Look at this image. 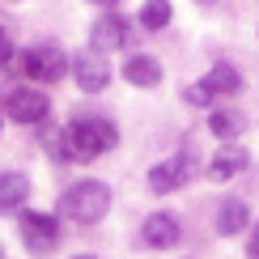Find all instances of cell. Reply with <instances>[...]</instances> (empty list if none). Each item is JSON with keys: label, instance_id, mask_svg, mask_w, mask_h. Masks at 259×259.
Wrapping results in <instances>:
<instances>
[{"label": "cell", "instance_id": "6da1fadb", "mask_svg": "<svg viewBox=\"0 0 259 259\" xmlns=\"http://www.w3.org/2000/svg\"><path fill=\"white\" fill-rule=\"evenodd\" d=\"M60 136H64V157L68 161H94V157H102L106 149H115L119 127L111 119H102V115H77Z\"/></svg>", "mask_w": 259, "mask_h": 259}, {"label": "cell", "instance_id": "7a4b0ae2", "mask_svg": "<svg viewBox=\"0 0 259 259\" xmlns=\"http://www.w3.org/2000/svg\"><path fill=\"white\" fill-rule=\"evenodd\" d=\"M106 208H111V187L98 183V179H81V183H72V187L60 196V212L68 221H81V225L102 221Z\"/></svg>", "mask_w": 259, "mask_h": 259}, {"label": "cell", "instance_id": "3957f363", "mask_svg": "<svg viewBox=\"0 0 259 259\" xmlns=\"http://www.w3.org/2000/svg\"><path fill=\"white\" fill-rule=\"evenodd\" d=\"M17 225H21V242H26V251H34V255L56 251L60 221L51 217V212H17Z\"/></svg>", "mask_w": 259, "mask_h": 259}, {"label": "cell", "instance_id": "277c9868", "mask_svg": "<svg viewBox=\"0 0 259 259\" xmlns=\"http://www.w3.org/2000/svg\"><path fill=\"white\" fill-rule=\"evenodd\" d=\"M21 72H26L30 81H60L64 72H68V60H64V51L56 42H47V47H30L26 56H21Z\"/></svg>", "mask_w": 259, "mask_h": 259}, {"label": "cell", "instance_id": "5b68a950", "mask_svg": "<svg viewBox=\"0 0 259 259\" xmlns=\"http://www.w3.org/2000/svg\"><path fill=\"white\" fill-rule=\"evenodd\" d=\"M191 175V157L187 153H175L166 161H157L153 170H149V191H157V196H170V191H179L183 183Z\"/></svg>", "mask_w": 259, "mask_h": 259}, {"label": "cell", "instance_id": "8992f818", "mask_svg": "<svg viewBox=\"0 0 259 259\" xmlns=\"http://www.w3.org/2000/svg\"><path fill=\"white\" fill-rule=\"evenodd\" d=\"M127 38H132V26H127V17H119V13H102L98 21H94V30H90L94 51H102V56L127 47Z\"/></svg>", "mask_w": 259, "mask_h": 259}, {"label": "cell", "instance_id": "52a82bcc", "mask_svg": "<svg viewBox=\"0 0 259 259\" xmlns=\"http://www.w3.org/2000/svg\"><path fill=\"white\" fill-rule=\"evenodd\" d=\"M72 77H77V85L85 94H102L111 85V68H106L102 51H81L77 64H72Z\"/></svg>", "mask_w": 259, "mask_h": 259}, {"label": "cell", "instance_id": "ba28073f", "mask_svg": "<svg viewBox=\"0 0 259 259\" xmlns=\"http://www.w3.org/2000/svg\"><path fill=\"white\" fill-rule=\"evenodd\" d=\"M47 111H51V102H47V94H38V90H13L9 94V115H13V123H42Z\"/></svg>", "mask_w": 259, "mask_h": 259}, {"label": "cell", "instance_id": "9c48e42d", "mask_svg": "<svg viewBox=\"0 0 259 259\" xmlns=\"http://www.w3.org/2000/svg\"><path fill=\"white\" fill-rule=\"evenodd\" d=\"M246 149L242 145H234V140H225V145L217 149V153H212V161H208V179L212 183H230L234 175H242L246 170Z\"/></svg>", "mask_w": 259, "mask_h": 259}, {"label": "cell", "instance_id": "30bf717a", "mask_svg": "<svg viewBox=\"0 0 259 259\" xmlns=\"http://www.w3.org/2000/svg\"><path fill=\"white\" fill-rule=\"evenodd\" d=\"M140 238L149 246H157V251H170V246L183 238V225H179V217H170V212H153V217L145 221V230H140Z\"/></svg>", "mask_w": 259, "mask_h": 259}, {"label": "cell", "instance_id": "8fae6325", "mask_svg": "<svg viewBox=\"0 0 259 259\" xmlns=\"http://www.w3.org/2000/svg\"><path fill=\"white\" fill-rule=\"evenodd\" d=\"M30 200V179L17 170H0V212H21Z\"/></svg>", "mask_w": 259, "mask_h": 259}, {"label": "cell", "instance_id": "7c38bea8", "mask_svg": "<svg viewBox=\"0 0 259 259\" xmlns=\"http://www.w3.org/2000/svg\"><path fill=\"white\" fill-rule=\"evenodd\" d=\"M123 77H127V85H136V90H153L161 81V64L153 56H132L123 64Z\"/></svg>", "mask_w": 259, "mask_h": 259}, {"label": "cell", "instance_id": "4fadbf2b", "mask_svg": "<svg viewBox=\"0 0 259 259\" xmlns=\"http://www.w3.org/2000/svg\"><path fill=\"white\" fill-rule=\"evenodd\" d=\"M246 225H251V208H246L242 200H225L221 208H217V234H242Z\"/></svg>", "mask_w": 259, "mask_h": 259}, {"label": "cell", "instance_id": "5bb4252c", "mask_svg": "<svg viewBox=\"0 0 259 259\" xmlns=\"http://www.w3.org/2000/svg\"><path fill=\"white\" fill-rule=\"evenodd\" d=\"M242 127H246V119H242L238 111H212L208 115V132L217 136V140H238Z\"/></svg>", "mask_w": 259, "mask_h": 259}, {"label": "cell", "instance_id": "9a60e30c", "mask_svg": "<svg viewBox=\"0 0 259 259\" xmlns=\"http://www.w3.org/2000/svg\"><path fill=\"white\" fill-rule=\"evenodd\" d=\"M204 85L212 90V98H217V94H238L242 90V72L234 68V64H217V68L204 77Z\"/></svg>", "mask_w": 259, "mask_h": 259}, {"label": "cell", "instance_id": "2e32d148", "mask_svg": "<svg viewBox=\"0 0 259 259\" xmlns=\"http://www.w3.org/2000/svg\"><path fill=\"white\" fill-rule=\"evenodd\" d=\"M170 13H175L170 0H145V5H140V26H145V30H166L170 26Z\"/></svg>", "mask_w": 259, "mask_h": 259}, {"label": "cell", "instance_id": "e0dca14e", "mask_svg": "<svg viewBox=\"0 0 259 259\" xmlns=\"http://www.w3.org/2000/svg\"><path fill=\"white\" fill-rule=\"evenodd\" d=\"M183 98H187L191 106H208V102H212V90H208L204 81H196V85H187V90H183Z\"/></svg>", "mask_w": 259, "mask_h": 259}, {"label": "cell", "instance_id": "ac0fdd59", "mask_svg": "<svg viewBox=\"0 0 259 259\" xmlns=\"http://www.w3.org/2000/svg\"><path fill=\"white\" fill-rule=\"evenodd\" d=\"M5 64H13V38H9V30L0 26V68Z\"/></svg>", "mask_w": 259, "mask_h": 259}, {"label": "cell", "instance_id": "d6986e66", "mask_svg": "<svg viewBox=\"0 0 259 259\" xmlns=\"http://www.w3.org/2000/svg\"><path fill=\"white\" fill-rule=\"evenodd\" d=\"M246 255H251V259H259V225L251 230V242H246Z\"/></svg>", "mask_w": 259, "mask_h": 259}, {"label": "cell", "instance_id": "ffe728a7", "mask_svg": "<svg viewBox=\"0 0 259 259\" xmlns=\"http://www.w3.org/2000/svg\"><path fill=\"white\" fill-rule=\"evenodd\" d=\"M90 5H102V9H111V5H119V0H90Z\"/></svg>", "mask_w": 259, "mask_h": 259}, {"label": "cell", "instance_id": "44dd1931", "mask_svg": "<svg viewBox=\"0 0 259 259\" xmlns=\"http://www.w3.org/2000/svg\"><path fill=\"white\" fill-rule=\"evenodd\" d=\"M72 259H94V255H72Z\"/></svg>", "mask_w": 259, "mask_h": 259}]
</instances>
